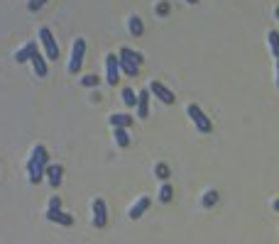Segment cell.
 <instances>
[{"label":"cell","instance_id":"cell-21","mask_svg":"<svg viewBox=\"0 0 279 244\" xmlns=\"http://www.w3.org/2000/svg\"><path fill=\"white\" fill-rule=\"evenodd\" d=\"M216 203H218V193H216V190H206V193H203V205H206V208H213Z\"/></svg>","mask_w":279,"mask_h":244},{"label":"cell","instance_id":"cell-12","mask_svg":"<svg viewBox=\"0 0 279 244\" xmlns=\"http://www.w3.org/2000/svg\"><path fill=\"white\" fill-rule=\"evenodd\" d=\"M137 117H149V88L137 93Z\"/></svg>","mask_w":279,"mask_h":244},{"label":"cell","instance_id":"cell-26","mask_svg":"<svg viewBox=\"0 0 279 244\" xmlns=\"http://www.w3.org/2000/svg\"><path fill=\"white\" fill-rule=\"evenodd\" d=\"M49 210H61V198H59V196H52V200H49Z\"/></svg>","mask_w":279,"mask_h":244},{"label":"cell","instance_id":"cell-18","mask_svg":"<svg viewBox=\"0 0 279 244\" xmlns=\"http://www.w3.org/2000/svg\"><path fill=\"white\" fill-rule=\"evenodd\" d=\"M267 42H269V49H272L274 59L279 61V32H277V30H269V32H267Z\"/></svg>","mask_w":279,"mask_h":244},{"label":"cell","instance_id":"cell-15","mask_svg":"<svg viewBox=\"0 0 279 244\" xmlns=\"http://www.w3.org/2000/svg\"><path fill=\"white\" fill-rule=\"evenodd\" d=\"M32 68H34V76L45 78V76H47V71H49V66H47V56L37 52V54L32 56Z\"/></svg>","mask_w":279,"mask_h":244},{"label":"cell","instance_id":"cell-22","mask_svg":"<svg viewBox=\"0 0 279 244\" xmlns=\"http://www.w3.org/2000/svg\"><path fill=\"white\" fill-rule=\"evenodd\" d=\"M125 49H127V56L133 59V61L137 64V66H142V64H145V56L140 54V52H135V49H130V46H125Z\"/></svg>","mask_w":279,"mask_h":244},{"label":"cell","instance_id":"cell-23","mask_svg":"<svg viewBox=\"0 0 279 244\" xmlns=\"http://www.w3.org/2000/svg\"><path fill=\"white\" fill-rule=\"evenodd\" d=\"M155 171H157V178H159V181H167L169 178V166L167 164H157Z\"/></svg>","mask_w":279,"mask_h":244},{"label":"cell","instance_id":"cell-27","mask_svg":"<svg viewBox=\"0 0 279 244\" xmlns=\"http://www.w3.org/2000/svg\"><path fill=\"white\" fill-rule=\"evenodd\" d=\"M167 12H169V3H159V5H157V15H159V17H164Z\"/></svg>","mask_w":279,"mask_h":244},{"label":"cell","instance_id":"cell-19","mask_svg":"<svg viewBox=\"0 0 279 244\" xmlns=\"http://www.w3.org/2000/svg\"><path fill=\"white\" fill-rule=\"evenodd\" d=\"M120 95H123V103L127 105V108H137V93H135L130 86H127V88H123V93H120Z\"/></svg>","mask_w":279,"mask_h":244},{"label":"cell","instance_id":"cell-20","mask_svg":"<svg viewBox=\"0 0 279 244\" xmlns=\"http://www.w3.org/2000/svg\"><path fill=\"white\" fill-rule=\"evenodd\" d=\"M171 198H174V190H171L169 183H164V186L159 188V200H162V203H169Z\"/></svg>","mask_w":279,"mask_h":244},{"label":"cell","instance_id":"cell-10","mask_svg":"<svg viewBox=\"0 0 279 244\" xmlns=\"http://www.w3.org/2000/svg\"><path fill=\"white\" fill-rule=\"evenodd\" d=\"M45 176H47V181H49V186L56 188V186L61 183V176H64V166H61V164H49Z\"/></svg>","mask_w":279,"mask_h":244},{"label":"cell","instance_id":"cell-2","mask_svg":"<svg viewBox=\"0 0 279 244\" xmlns=\"http://www.w3.org/2000/svg\"><path fill=\"white\" fill-rule=\"evenodd\" d=\"M83 54H86V39H74L71 44V56H69V64H67V71L69 74H78L81 66H83Z\"/></svg>","mask_w":279,"mask_h":244},{"label":"cell","instance_id":"cell-6","mask_svg":"<svg viewBox=\"0 0 279 244\" xmlns=\"http://www.w3.org/2000/svg\"><path fill=\"white\" fill-rule=\"evenodd\" d=\"M120 78V56L118 54H108L105 56V81L115 86Z\"/></svg>","mask_w":279,"mask_h":244},{"label":"cell","instance_id":"cell-8","mask_svg":"<svg viewBox=\"0 0 279 244\" xmlns=\"http://www.w3.org/2000/svg\"><path fill=\"white\" fill-rule=\"evenodd\" d=\"M149 90H152V95H155V98H159L162 103H167V105H171V103L177 100V98H174V93H171L164 83H159V81H152V83H149Z\"/></svg>","mask_w":279,"mask_h":244},{"label":"cell","instance_id":"cell-16","mask_svg":"<svg viewBox=\"0 0 279 244\" xmlns=\"http://www.w3.org/2000/svg\"><path fill=\"white\" fill-rule=\"evenodd\" d=\"M113 137H115V144L123 147V149L130 144V132L125 127H113Z\"/></svg>","mask_w":279,"mask_h":244},{"label":"cell","instance_id":"cell-1","mask_svg":"<svg viewBox=\"0 0 279 244\" xmlns=\"http://www.w3.org/2000/svg\"><path fill=\"white\" fill-rule=\"evenodd\" d=\"M47 166H49V154H47V147L37 144L30 154V161H27V176H30V183H39L47 174Z\"/></svg>","mask_w":279,"mask_h":244},{"label":"cell","instance_id":"cell-28","mask_svg":"<svg viewBox=\"0 0 279 244\" xmlns=\"http://www.w3.org/2000/svg\"><path fill=\"white\" fill-rule=\"evenodd\" d=\"M272 208H274V210H277V212H279V198H277V200H274V203H272Z\"/></svg>","mask_w":279,"mask_h":244},{"label":"cell","instance_id":"cell-3","mask_svg":"<svg viewBox=\"0 0 279 244\" xmlns=\"http://www.w3.org/2000/svg\"><path fill=\"white\" fill-rule=\"evenodd\" d=\"M186 115H189L191 122L196 125V130H199V132L208 134L213 130V125H211V120H208V115H206V112H203L201 108L196 105V103H189V105H186Z\"/></svg>","mask_w":279,"mask_h":244},{"label":"cell","instance_id":"cell-9","mask_svg":"<svg viewBox=\"0 0 279 244\" xmlns=\"http://www.w3.org/2000/svg\"><path fill=\"white\" fill-rule=\"evenodd\" d=\"M34 54H37V42H27L23 49H17V52H15L12 59H15L17 64H25V61H32Z\"/></svg>","mask_w":279,"mask_h":244},{"label":"cell","instance_id":"cell-24","mask_svg":"<svg viewBox=\"0 0 279 244\" xmlns=\"http://www.w3.org/2000/svg\"><path fill=\"white\" fill-rule=\"evenodd\" d=\"M45 5H47V0H30V3H27V10L37 12V10H42Z\"/></svg>","mask_w":279,"mask_h":244},{"label":"cell","instance_id":"cell-4","mask_svg":"<svg viewBox=\"0 0 279 244\" xmlns=\"http://www.w3.org/2000/svg\"><path fill=\"white\" fill-rule=\"evenodd\" d=\"M39 42H42V46H45L47 61H54V59H59V44H56L54 34H52V30H49V27H39Z\"/></svg>","mask_w":279,"mask_h":244},{"label":"cell","instance_id":"cell-30","mask_svg":"<svg viewBox=\"0 0 279 244\" xmlns=\"http://www.w3.org/2000/svg\"><path fill=\"white\" fill-rule=\"evenodd\" d=\"M274 17H277V20H279V8H274Z\"/></svg>","mask_w":279,"mask_h":244},{"label":"cell","instance_id":"cell-13","mask_svg":"<svg viewBox=\"0 0 279 244\" xmlns=\"http://www.w3.org/2000/svg\"><path fill=\"white\" fill-rule=\"evenodd\" d=\"M47 220L56 222V225H64V227H71V225H74V217L67 215L64 210H47Z\"/></svg>","mask_w":279,"mask_h":244},{"label":"cell","instance_id":"cell-31","mask_svg":"<svg viewBox=\"0 0 279 244\" xmlns=\"http://www.w3.org/2000/svg\"><path fill=\"white\" fill-rule=\"evenodd\" d=\"M186 3H189V5H196V3H199V0H186Z\"/></svg>","mask_w":279,"mask_h":244},{"label":"cell","instance_id":"cell-5","mask_svg":"<svg viewBox=\"0 0 279 244\" xmlns=\"http://www.w3.org/2000/svg\"><path fill=\"white\" fill-rule=\"evenodd\" d=\"M91 222H93V227H98V230H103V227L108 225V205H105L103 198H96L91 203Z\"/></svg>","mask_w":279,"mask_h":244},{"label":"cell","instance_id":"cell-17","mask_svg":"<svg viewBox=\"0 0 279 244\" xmlns=\"http://www.w3.org/2000/svg\"><path fill=\"white\" fill-rule=\"evenodd\" d=\"M127 30H130V34H133V37H142V32H145V25H142V20H140L137 15H133V17L127 20Z\"/></svg>","mask_w":279,"mask_h":244},{"label":"cell","instance_id":"cell-7","mask_svg":"<svg viewBox=\"0 0 279 244\" xmlns=\"http://www.w3.org/2000/svg\"><path fill=\"white\" fill-rule=\"evenodd\" d=\"M118 56H120V74H125V76H130V78L140 76V66L127 56V49H125V46L118 52Z\"/></svg>","mask_w":279,"mask_h":244},{"label":"cell","instance_id":"cell-25","mask_svg":"<svg viewBox=\"0 0 279 244\" xmlns=\"http://www.w3.org/2000/svg\"><path fill=\"white\" fill-rule=\"evenodd\" d=\"M81 86H86V88L98 86V76H83V78H81Z\"/></svg>","mask_w":279,"mask_h":244},{"label":"cell","instance_id":"cell-14","mask_svg":"<svg viewBox=\"0 0 279 244\" xmlns=\"http://www.w3.org/2000/svg\"><path fill=\"white\" fill-rule=\"evenodd\" d=\"M108 122H111V127H125V130L133 127V117L127 112H113L111 117H108Z\"/></svg>","mask_w":279,"mask_h":244},{"label":"cell","instance_id":"cell-11","mask_svg":"<svg viewBox=\"0 0 279 244\" xmlns=\"http://www.w3.org/2000/svg\"><path fill=\"white\" fill-rule=\"evenodd\" d=\"M147 210H149V196H142V198L137 200L133 208L127 210V215H130V220H140V217H142Z\"/></svg>","mask_w":279,"mask_h":244},{"label":"cell","instance_id":"cell-29","mask_svg":"<svg viewBox=\"0 0 279 244\" xmlns=\"http://www.w3.org/2000/svg\"><path fill=\"white\" fill-rule=\"evenodd\" d=\"M277 88H279V61H277Z\"/></svg>","mask_w":279,"mask_h":244}]
</instances>
